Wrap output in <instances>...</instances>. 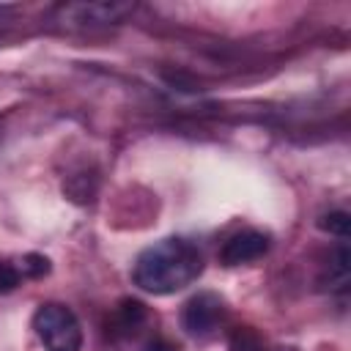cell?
Returning <instances> with one entry per match:
<instances>
[{"mask_svg":"<svg viewBox=\"0 0 351 351\" xmlns=\"http://www.w3.org/2000/svg\"><path fill=\"white\" fill-rule=\"evenodd\" d=\"M206 269V258L192 239L167 236L151 247H145L134 266L132 282L154 296H170L189 288Z\"/></svg>","mask_w":351,"mask_h":351,"instance_id":"obj_1","label":"cell"},{"mask_svg":"<svg viewBox=\"0 0 351 351\" xmlns=\"http://www.w3.org/2000/svg\"><path fill=\"white\" fill-rule=\"evenodd\" d=\"M33 329L44 351H82V324L71 307L60 302H44L33 313Z\"/></svg>","mask_w":351,"mask_h":351,"instance_id":"obj_2","label":"cell"},{"mask_svg":"<svg viewBox=\"0 0 351 351\" xmlns=\"http://www.w3.org/2000/svg\"><path fill=\"white\" fill-rule=\"evenodd\" d=\"M225 318H228L225 299L214 291H197L181 307V329L197 340L217 335L219 326L225 324Z\"/></svg>","mask_w":351,"mask_h":351,"instance_id":"obj_3","label":"cell"},{"mask_svg":"<svg viewBox=\"0 0 351 351\" xmlns=\"http://www.w3.org/2000/svg\"><path fill=\"white\" fill-rule=\"evenodd\" d=\"M266 252H269V236L247 228V230H239L225 239V244L219 247V263L241 266V263H252V261L263 258Z\"/></svg>","mask_w":351,"mask_h":351,"instance_id":"obj_4","label":"cell"},{"mask_svg":"<svg viewBox=\"0 0 351 351\" xmlns=\"http://www.w3.org/2000/svg\"><path fill=\"white\" fill-rule=\"evenodd\" d=\"M132 11L129 3H74L60 8V22H121Z\"/></svg>","mask_w":351,"mask_h":351,"instance_id":"obj_5","label":"cell"},{"mask_svg":"<svg viewBox=\"0 0 351 351\" xmlns=\"http://www.w3.org/2000/svg\"><path fill=\"white\" fill-rule=\"evenodd\" d=\"M145 318H148V313H145V304H143V302H137V299H123V302L115 307V313H112V335L129 337V335H134V332L145 324Z\"/></svg>","mask_w":351,"mask_h":351,"instance_id":"obj_6","label":"cell"},{"mask_svg":"<svg viewBox=\"0 0 351 351\" xmlns=\"http://www.w3.org/2000/svg\"><path fill=\"white\" fill-rule=\"evenodd\" d=\"M228 351H266V343H263V337L252 326H239L230 335Z\"/></svg>","mask_w":351,"mask_h":351,"instance_id":"obj_7","label":"cell"},{"mask_svg":"<svg viewBox=\"0 0 351 351\" xmlns=\"http://www.w3.org/2000/svg\"><path fill=\"white\" fill-rule=\"evenodd\" d=\"M16 266H19V271H22L25 280H41L52 269L49 266V258L47 255H38V252H27V255L16 258Z\"/></svg>","mask_w":351,"mask_h":351,"instance_id":"obj_8","label":"cell"},{"mask_svg":"<svg viewBox=\"0 0 351 351\" xmlns=\"http://www.w3.org/2000/svg\"><path fill=\"white\" fill-rule=\"evenodd\" d=\"M329 282L337 288H346L348 282V247L346 244H337L335 250V258L329 263Z\"/></svg>","mask_w":351,"mask_h":351,"instance_id":"obj_9","label":"cell"},{"mask_svg":"<svg viewBox=\"0 0 351 351\" xmlns=\"http://www.w3.org/2000/svg\"><path fill=\"white\" fill-rule=\"evenodd\" d=\"M318 228L326 230V233H332V236L346 239L348 236V228H351V217L346 211H329V214H324L318 219Z\"/></svg>","mask_w":351,"mask_h":351,"instance_id":"obj_10","label":"cell"},{"mask_svg":"<svg viewBox=\"0 0 351 351\" xmlns=\"http://www.w3.org/2000/svg\"><path fill=\"white\" fill-rule=\"evenodd\" d=\"M25 282L16 261H0V293H11Z\"/></svg>","mask_w":351,"mask_h":351,"instance_id":"obj_11","label":"cell"},{"mask_svg":"<svg viewBox=\"0 0 351 351\" xmlns=\"http://www.w3.org/2000/svg\"><path fill=\"white\" fill-rule=\"evenodd\" d=\"M145 351H178V346H173V343L165 340V337H156V340H151V343L145 346Z\"/></svg>","mask_w":351,"mask_h":351,"instance_id":"obj_12","label":"cell"}]
</instances>
